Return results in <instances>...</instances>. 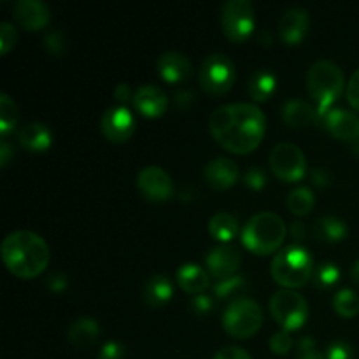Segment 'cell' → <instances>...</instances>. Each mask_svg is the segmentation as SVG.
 <instances>
[{
    "instance_id": "6da1fadb",
    "label": "cell",
    "mask_w": 359,
    "mask_h": 359,
    "mask_svg": "<svg viewBox=\"0 0 359 359\" xmlns=\"http://www.w3.org/2000/svg\"><path fill=\"white\" fill-rule=\"evenodd\" d=\"M209 130L224 149L248 154L256 149L265 137L266 118L255 104H226L212 112Z\"/></svg>"
},
{
    "instance_id": "7a4b0ae2",
    "label": "cell",
    "mask_w": 359,
    "mask_h": 359,
    "mask_svg": "<svg viewBox=\"0 0 359 359\" xmlns=\"http://www.w3.org/2000/svg\"><path fill=\"white\" fill-rule=\"evenodd\" d=\"M2 259L11 273L20 279H34L49 263L48 242L30 230L13 231L2 242Z\"/></svg>"
},
{
    "instance_id": "3957f363",
    "label": "cell",
    "mask_w": 359,
    "mask_h": 359,
    "mask_svg": "<svg viewBox=\"0 0 359 359\" xmlns=\"http://www.w3.org/2000/svg\"><path fill=\"white\" fill-rule=\"evenodd\" d=\"M344 86H346L344 72L335 62L318 60L312 63L307 72V90L314 98L321 121L326 112L332 109L333 102L342 95Z\"/></svg>"
},
{
    "instance_id": "277c9868",
    "label": "cell",
    "mask_w": 359,
    "mask_h": 359,
    "mask_svg": "<svg viewBox=\"0 0 359 359\" xmlns=\"http://www.w3.org/2000/svg\"><path fill=\"white\" fill-rule=\"evenodd\" d=\"M270 272L277 284L287 290H294L305 286L312 279L314 262L307 249L300 244H291L273 256Z\"/></svg>"
},
{
    "instance_id": "5b68a950",
    "label": "cell",
    "mask_w": 359,
    "mask_h": 359,
    "mask_svg": "<svg viewBox=\"0 0 359 359\" xmlns=\"http://www.w3.org/2000/svg\"><path fill=\"white\" fill-rule=\"evenodd\" d=\"M286 224L276 212L255 214L242 230V242L256 255H270L280 248L286 238Z\"/></svg>"
},
{
    "instance_id": "8992f818",
    "label": "cell",
    "mask_w": 359,
    "mask_h": 359,
    "mask_svg": "<svg viewBox=\"0 0 359 359\" xmlns=\"http://www.w3.org/2000/svg\"><path fill=\"white\" fill-rule=\"evenodd\" d=\"M263 323V311L252 298H237L228 305L223 314V328L233 339H249Z\"/></svg>"
},
{
    "instance_id": "52a82bcc",
    "label": "cell",
    "mask_w": 359,
    "mask_h": 359,
    "mask_svg": "<svg viewBox=\"0 0 359 359\" xmlns=\"http://www.w3.org/2000/svg\"><path fill=\"white\" fill-rule=\"evenodd\" d=\"M235 77H237V72H235L233 62L221 53L209 55L200 65V86L214 97L228 93L233 86Z\"/></svg>"
},
{
    "instance_id": "ba28073f",
    "label": "cell",
    "mask_w": 359,
    "mask_h": 359,
    "mask_svg": "<svg viewBox=\"0 0 359 359\" xmlns=\"http://www.w3.org/2000/svg\"><path fill=\"white\" fill-rule=\"evenodd\" d=\"M270 314L286 332L304 326L309 318V304L293 290H280L270 298Z\"/></svg>"
},
{
    "instance_id": "9c48e42d",
    "label": "cell",
    "mask_w": 359,
    "mask_h": 359,
    "mask_svg": "<svg viewBox=\"0 0 359 359\" xmlns=\"http://www.w3.org/2000/svg\"><path fill=\"white\" fill-rule=\"evenodd\" d=\"M269 163L273 174L286 182L300 181L307 172V160H305L304 151L293 142L276 144L270 151Z\"/></svg>"
},
{
    "instance_id": "30bf717a",
    "label": "cell",
    "mask_w": 359,
    "mask_h": 359,
    "mask_svg": "<svg viewBox=\"0 0 359 359\" xmlns=\"http://www.w3.org/2000/svg\"><path fill=\"white\" fill-rule=\"evenodd\" d=\"M221 25L230 41H245L255 30V7L249 0H228L221 9Z\"/></svg>"
},
{
    "instance_id": "8fae6325",
    "label": "cell",
    "mask_w": 359,
    "mask_h": 359,
    "mask_svg": "<svg viewBox=\"0 0 359 359\" xmlns=\"http://www.w3.org/2000/svg\"><path fill=\"white\" fill-rule=\"evenodd\" d=\"M137 188L151 202H165L174 193V184L168 172L161 167L151 165V167L142 168L137 175Z\"/></svg>"
},
{
    "instance_id": "7c38bea8",
    "label": "cell",
    "mask_w": 359,
    "mask_h": 359,
    "mask_svg": "<svg viewBox=\"0 0 359 359\" xmlns=\"http://www.w3.org/2000/svg\"><path fill=\"white\" fill-rule=\"evenodd\" d=\"M102 132L111 142H125L135 130V118L125 105L109 107L102 116Z\"/></svg>"
},
{
    "instance_id": "4fadbf2b",
    "label": "cell",
    "mask_w": 359,
    "mask_h": 359,
    "mask_svg": "<svg viewBox=\"0 0 359 359\" xmlns=\"http://www.w3.org/2000/svg\"><path fill=\"white\" fill-rule=\"evenodd\" d=\"M205 263L212 277H216L217 280L228 279V277H233L241 266L242 255L233 245H217L207 255Z\"/></svg>"
},
{
    "instance_id": "5bb4252c",
    "label": "cell",
    "mask_w": 359,
    "mask_h": 359,
    "mask_svg": "<svg viewBox=\"0 0 359 359\" xmlns=\"http://www.w3.org/2000/svg\"><path fill=\"white\" fill-rule=\"evenodd\" d=\"M311 27V18L304 7H290L279 21V34L286 44H300Z\"/></svg>"
},
{
    "instance_id": "9a60e30c",
    "label": "cell",
    "mask_w": 359,
    "mask_h": 359,
    "mask_svg": "<svg viewBox=\"0 0 359 359\" xmlns=\"http://www.w3.org/2000/svg\"><path fill=\"white\" fill-rule=\"evenodd\" d=\"M14 18L25 30H41L51 20V11L42 0H18L14 6Z\"/></svg>"
},
{
    "instance_id": "2e32d148",
    "label": "cell",
    "mask_w": 359,
    "mask_h": 359,
    "mask_svg": "<svg viewBox=\"0 0 359 359\" xmlns=\"http://www.w3.org/2000/svg\"><path fill=\"white\" fill-rule=\"evenodd\" d=\"M326 128L330 130L333 137L340 140H347V142H354L359 133V118L354 112L347 111V109L337 107L330 109L323 118Z\"/></svg>"
},
{
    "instance_id": "e0dca14e",
    "label": "cell",
    "mask_w": 359,
    "mask_h": 359,
    "mask_svg": "<svg viewBox=\"0 0 359 359\" xmlns=\"http://www.w3.org/2000/svg\"><path fill=\"white\" fill-rule=\"evenodd\" d=\"M133 105L147 118H158L167 111L168 97L161 88L154 84H144L137 88L133 93Z\"/></svg>"
},
{
    "instance_id": "ac0fdd59",
    "label": "cell",
    "mask_w": 359,
    "mask_h": 359,
    "mask_svg": "<svg viewBox=\"0 0 359 359\" xmlns=\"http://www.w3.org/2000/svg\"><path fill=\"white\" fill-rule=\"evenodd\" d=\"M205 175V181L209 182L212 188L216 189H228L237 182L238 179V167L233 160L230 158H214L212 161H209L203 170Z\"/></svg>"
},
{
    "instance_id": "d6986e66",
    "label": "cell",
    "mask_w": 359,
    "mask_h": 359,
    "mask_svg": "<svg viewBox=\"0 0 359 359\" xmlns=\"http://www.w3.org/2000/svg\"><path fill=\"white\" fill-rule=\"evenodd\" d=\"M283 119L291 128H305L314 123L321 121L318 109L312 107L309 102L290 98L283 105Z\"/></svg>"
},
{
    "instance_id": "ffe728a7",
    "label": "cell",
    "mask_w": 359,
    "mask_h": 359,
    "mask_svg": "<svg viewBox=\"0 0 359 359\" xmlns=\"http://www.w3.org/2000/svg\"><path fill=\"white\" fill-rule=\"evenodd\" d=\"M158 72L168 83H181L191 74V62L179 51H167L158 58Z\"/></svg>"
},
{
    "instance_id": "44dd1931",
    "label": "cell",
    "mask_w": 359,
    "mask_h": 359,
    "mask_svg": "<svg viewBox=\"0 0 359 359\" xmlns=\"http://www.w3.org/2000/svg\"><path fill=\"white\" fill-rule=\"evenodd\" d=\"M177 283L186 293L189 294H202L205 293L207 287L210 286V277L207 270L195 263H184L177 270Z\"/></svg>"
},
{
    "instance_id": "7402d4cb",
    "label": "cell",
    "mask_w": 359,
    "mask_h": 359,
    "mask_svg": "<svg viewBox=\"0 0 359 359\" xmlns=\"http://www.w3.org/2000/svg\"><path fill=\"white\" fill-rule=\"evenodd\" d=\"M18 139H20V144L25 147V149L32 151V153H41V151H46L49 146H51V130H49L48 125L44 123H28L18 133Z\"/></svg>"
},
{
    "instance_id": "603a6c76",
    "label": "cell",
    "mask_w": 359,
    "mask_h": 359,
    "mask_svg": "<svg viewBox=\"0 0 359 359\" xmlns=\"http://www.w3.org/2000/svg\"><path fill=\"white\" fill-rule=\"evenodd\" d=\"M100 335V325L91 318H79L69 326V342L77 349H88L97 342Z\"/></svg>"
},
{
    "instance_id": "cb8c5ba5",
    "label": "cell",
    "mask_w": 359,
    "mask_h": 359,
    "mask_svg": "<svg viewBox=\"0 0 359 359\" xmlns=\"http://www.w3.org/2000/svg\"><path fill=\"white\" fill-rule=\"evenodd\" d=\"M277 86V77L272 70L259 69L249 77L248 93L255 102H266L273 95Z\"/></svg>"
},
{
    "instance_id": "d4e9b609",
    "label": "cell",
    "mask_w": 359,
    "mask_h": 359,
    "mask_svg": "<svg viewBox=\"0 0 359 359\" xmlns=\"http://www.w3.org/2000/svg\"><path fill=\"white\" fill-rule=\"evenodd\" d=\"M174 294V287L168 277L154 276L144 286V302L149 307H163Z\"/></svg>"
},
{
    "instance_id": "484cf974",
    "label": "cell",
    "mask_w": 359,
    "mask_h": 359,
    "mask_svg": "<svg viewBox=\"0 0 359 359\" xmlns=\"http://www.w3.org/2000/svg\"><path fill=\"white\" fill-rule=\"evenodd\" d=\"M314 235L319 241L339 242L347 235V224L337 216H323L316 221Z\"/></svg>"
},
{
    "instance_id": "4316f807",
    "label": "cell",
    "mask_w": 359,
    "mask_h": 359,
    "mask_svg": "<svg viewBox=\"0 0 359 359\" xmlns=\"http://www.w3.org/2000/svg\"><path fill=\"white\" fill-rule=\"evenodd\" d=\"M209 231L221 242H230L238 233V221L228 212H217L210 217Z\"/></svg>"
},
{
    "instance_id": "83f0119b",
    "label": "cell",
    "mask_w": 359,
    "mask_h": 359,
    "mask_svg": "<svg viewBox=\"0 0 359 359\" xmlns=\"http://www.w3.org/2000/svg\"><path fill=\"white\" fill-rule=\"evenodd\" d=\"M314 200L312 189L307 186H300V188H294L287 196V209L297 216H305L314 207Z\"/></svg>"
},
{
    "instance_id": "f1b7e54d",
    "label": "cell",
    "mask_w": 359,
    "mask_h": 359,
    "mask_svg": "<svg viewBox=\"0 0 359 359\" xmlns=\"http://www.w3.org/2000/svg\"><path fill=\"white\" fill-rule=\"evenodd\" d=\"M333 309L342 318H353L359 312V297L353 290H340L333 297Z\"/></svg>"
},
{
    "instance_id": "f546056e",
    "label": "cell",
    "mask_w": 359,
    "mask_h": 359,
    "mask_svg": "<svg viewBox=\"0 0 359 359\" xmlns=\"http://www.w3.org/2000/svg\"><path fill=\"white\" fill-rule=\"evenodd\" d=\"M18 123V107L7 93L0 95V133L6 139L7 133L13 132Z\"/></svg>"
},
{
    "instance_id": "4dcf8cb0",
    "label": "cell",
    "mask_w": 359,
    "mask_h": 359,
    "mask_svg": "<svg viewBox=\"0 0 359 359\" xmlns=\"http://www.w3.org/2000/svg\"><path fill=\"white\" fill-rule=\"evenodd\" d=\"M245 284H248V280H245L244 276H233L228 277V279H221L214 284V294L217 298L228 300V298L235 297V294H241L245 290Z\"/></svg>"
},
{
    "instance_id": "1f68e13d",
    "label": "cell",
    "mask_w": 359,
    "mask_h": 359,
    "mask_svg": "<svg viewBox=\"0 0 359 359\" xmlns=\"http://www.w3.org/2000/svg\"><path fill=\"white\" fill-rule=\"evenodd\" d=\"M312 279H314L316 286L325 287L326 290V287H332L333 284L339 283L340 270L335 263H321V265H318V269L314 270V273H312Z\"/></svg>"
},
{
    "instance_id": "d6a6232c",
    "label": "cell",
    "mask_w": 359,
    "mask_h": 359,
    "mask_svg": "<svg viewBox=\"0 0 359 359\" xmlns=\"http://www.w3.org/2000/svg\"><path fill=\"white\" fill-rule=\"evenodd\" d=\"M291 347H293V339H291V335L286 330L273 333L272 339H270V349H272L273 354L286 356L291 351Z\"/></svg>"
},
{
    "instance_id": "836d02e7",
    "label": "cell",
    "mask_w": 359,
    "mask_h": 359,
    "mask_svg": "<svg viewBox=\"0 0 359 359\" xmlns=\"http://www.w3.org/2000/svg\"><path fill=\"white\" fill-rule=\"evenodd\" d=\"M44 48L48 49L51 55H55V56L62 55L67 48V39H65V35H63V32H60V30L49 32V34L44 37Z\"/></svg>"
},
{
    "instance_id": "e575fe53",
    "label": "cell",
    "mask_w": 359,
    "mask_h": 359,
    "mask_svg": "<svg viewBox=\"0 0 359 359\" xmlns=\"http://www.w3.org/2000/svg\"><path fill=\"white\" fill-rule=\"evenodd\" d=\"M16 39L18 32L16 28H14V25L7 23V21L0 23V53H2V55L9 53V49L16 44Z\"/></svg>"
},
{
    "instance_id": "d590c367",
    "label": "cell",
    "mask_w": 359,
    "mask_h": 359,
    "mask_svg": "<svg viewBox=\"0 0 359 359\" xmlns=\"http://www.w3.org/2000/svg\"><path fill=\"white\" fill-rule=\"evenodd\" d=\"M266 182H269V177H266L265 170L259 167L248 168V172L244 174V184L251 189L265 188Z\"/></svg>"
},
{
    "instance_id": "8d00e7d4",
    "label": "cell",
    "mask_w": 359,
    "mask_h": 359,
    "mask_svg": "<svg viewBox=\"0 0 359 359\" xmlns=\"http://www.w3.org/2000/svg\"><path fill=\"white\" fill-rule=\"evenodd\" d=\"M326 359H353V347L342 340L333 342L326 351Z\"/></svg>"
},
{
    "instance_id": "74e56055",
    "label": "cell",
    "mask_w": 359,
    "mask_h": 359,
    "mask_svg": "<svg viewBox=\"0 0 359 359\" xmlns=\"http://www.w3.org/2000/svg\"><path fill=\"white\" fill-rule=\"evenodd\" d=\"M191 311L195 312L196 316H205L212 311L214 307V300L209 297V294L202 293V294H196V297L191 298Z\"/></svg>"
},
{
    "instance_id": "f35d334b",
    "label": "cell",
    "mask_w": 359,
    "mask_h": 359,
    "mask_svg": "<svg viewBox=\"0 0 359 359\" xmlns=\"http://www.w3.org/2000/svg\"><path fill=\"white\" fill-rule=\"evenodd\" d=\"M347 100L359 112V69L354 70L347 84Z\"/></svg>"
},
{
    "instance_id": "ab89813d",
    "label": "cell",
    "mask_w": 359,
    "mask_h": 359,
    "mask_svg": "<svg viewBox=\"0 0 359 359\" xmlns=\"http://www.w3.org/2000/svg\"><path fill=\"white\" fill-rule=\"evenodd\" d=\"M212 359H251V356H249L248 351L242 349V347L228 346L217 351Z\"/></svg>"
},
{
    "instance_id": "60d3db41",
    "label": "cell",
    "mask_w": 359,
    "mask_h": 359,
    "mask_svg": "<svg viewBox=\"0 0 359 359\" xmlns=\"http://www.w3.org/2000/svg\"><path fill=\"white\" fill-rule=\"evenodd\" d=\"M125 358V347L119 342H107L100 349L98 359H123Z\"/></svg>"
},
{
    "instance_id": "b9f144b4",
    "label": "cell",
    "mask_w": 359,
    "mask_h": 359,
    "mask_svg": "<svg viewBox=\"0 0 359 359\" xmlns=\"http://www.w3.org/2000/svg\"><path fill=\"white\" fill-rule=\"evenodd\" d=\"M48 286L51 291L60 293V291H63L67 286H69V279H67L63 273H55V276H51L48 279Z\"/></svg>"
},
{
    "instance_id": "7bdbcfd3",
    "label": "cell",
    "mask_w": 359,
    "mask_h": 359,
    "mask_svg": "<svg viewBox=\"0 0 359 359\" xmlns=\"http://www.w3.org/2000/svg\"><path fill=\"white\" fill-rule=\"evenodd\" d=\"M311 179L316 186H326L330 182V174L325 167H316L311 172Z\"/></svg>"
},
{
    "instance_id": "ee69618b",
    "label": "cell",
    "mask_w": 359,
    "mask_h": 359,
    "mask_svg": "<svg viewBox=\"0 0 359 359\" xmlns=\"http://www.w3.org/2000/svg\"><path fill=\"white\" fill-rule=\"evenodd\" d=\"M13 156L14 147L7 142V139H2V142H0V165H2V167H7V163H9V160Z\"/></svg>"
},
{
    "instance_id": "f6af8a7d",
    "label": "cell",
    "mask_w": 359,
    "mask_h": 359,
    "mask_svg": "<svg viewBox=\"0 0 359 359\" xmlns=\"http://www.w3.org/2000/svg\"><path fill=\"white\" fill-rule=\"evenodd\" d=\"M114 97H116V100L119 102V104H126L130 98L133 100V95H132V91H130V86L126 83H121V84H118V86H116Z\"/></svg>"
},
{
    "instance_id": "bcb514c9",
    "label": "cell",
    "mask_w": 359,
    "mask_h": 359,
    "mask_svg": "<svg viewBox=\"0 0 359 359\" xmlns=\"http://www.w3.org/2000/svg\"><path fill=\"white\" fill-rule=\"evenodd\" d=\"M175 104H177L179 109H188L189 105H193V93L188 90H182L175 93Z\"/></svg>"
},
{
    "instance_id": "7dc6e473",
    "label": "cell",
    "mask_w": 359,
    "mask_h": 359,
    "mask_svg": "<svg viewBox=\"0 0 359 359\" xmlns=\"http://www.w3.org/2000/svg\"><path fill=\"white\" fill-rule=\"evenodd\" d=\"M305 233H307V228H305V224L302 223V221H297V223L291 224L290 235H291V238L294 241V244H298V242L304 241Z\"/></svg>"
},
{
    "instance_id": "c3c4849f",
    "label": "cell",
    "mask_w": 359,
    "mask_h": 359,
    "mask_svg": "<svg viewBox=\"0 0 359 359\" xmlns=\"http://www.w3.org/2000/svg\"><path fill=\"white\" fill-rule=\"evenodd\" d=\"M298 351L300 353H309V351H316V342L312 337H302L298 340Z\"/></svg>"
},
{
    "instance_id": "681fc988",
    "label": "cell",
    "mask_w": 359,
    "mask_h": 359,
    "mask_svg": "<svg viewBox=\"0 0 359 359\" xmlns=\"http://www.w3.org/2000/svg\"><path fill=\"white\" fill-rule=\"evenodd\" d=\"M298 359H326L323 354H319L318 351H309V353H300Z\"/></svg>"
},
{
    "instance_id": "f907efd6",
    "label": "cell",
    "mask_w": 359,
    "mask_h": 359,
    "mask_svg": "<svg viewBox=\"0 0 359 359\" xmlns=\"http://www.w3.org/2000/svg\"><path fill=\"white\" fill-rule=\"evenodd\" d=\"M351 276H353L354 284H356V286H359V259H358L356 263H354L353 270H351Z\"/></svg>"
},
{
    "instance_id": "816d5d0a",
    "label": "cell",
    "mask_w": 359,
    "mask_h": 359,
    "mask_svg": "<svg viewBox=\"0 0 359 359\" xmlns=\"http://www.w3.org/2000/svg\"><path fill=\"white\" fill-rule=\"evenodd\" d=\"M353 149H354V153L359 154V133H358L356 140H354V142H353Z\"/></svg>"
}]
</instances>
